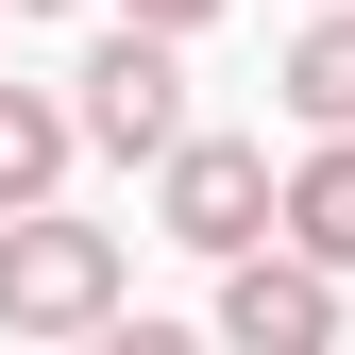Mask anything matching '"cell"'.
<instances>
[{
	"mask_svg": "<svg viewBox=\"0 0 355 355\" xmlns=\"http://www.w3.org/2000/svg\"><path fill=\"white\" fill-rule=\"evenodd\" d=\"M153 220H169L187 254H254V237H271V153H254V136H203V119H187V136L153 153Z\"/></svg>",
	"mask_w": 355,
	"mask_h": 355,
	"instance_id": "obj_3",
	"label": "cell"
},
{
	"mask_svg": "<svg viewBox=\"0 0 355 355\" xmlns=\"http://www.w3.org/2000/svg\"><path fill=\"white\" fill-rule=\"evenodd\" d=\"M0 17H85V0H0Z\"/></svg>",
	"mask_w": 355,
	"mask_h": 355,
	"instance_id": "obj_9",
	"label": "cell"
},
{
	"mask_svg": "<svg viewBox=\"0 0 355 355\" xmlns=\"http://www.w3.org/2000/svg\"><path fill=\"white\" fill-rule=\"evenodd\" d=\"M68 119H85V153L153 169L169 136H187V34H153V17L85 34V68H68Z\"/></svg>",
	"mask_w": 355,
	"mask_h": 355,
	"instance_id": "obj_2",
	"label": "cell"
},
{
	"mask_svg": "<svg viewBox=\"0 0 355 355\" xmlns=\"http://www.w3.org/2000/svg\"><path fill=\"white\" fill-rule=\"evenodd\" d=\"M119 17H153V34H203V17H220V0H119Z\"/></svg>",
	"mask_w": 355,
	"mask_h": 355,
	"instance_id": "obj_8",
	"label": "cell"
},
{
	"mask_svg": "<svg viewBox=\"0 0 355 355\" xmlns=\"http://www.w3.org/2000/svg\"><path fill=\"white\" fill-rule=\"evenodd\" d=\"M271 102L304 119V136H355V0H304V34H288V68H271Z\"/></svg>",
	"mask_w": 355,
	"mask_h": 355,
	"instance_id": "obj_6",
	"label": "cell"
},
{
	"mask_svg": "<svg viewBox=\"0 0 355 355\" xmlns=\"http://www.w3.org/2000/svg\"><path fill=\"white\" fill-rule=\"evenodd\" d=\"M119 304H136L119 220H68V203H17V220H0V338H102Z\"/></svg>",
	"mask_w": 355,
	"mask_h": 355,
	"instance_id": "obj_1",
	"label": "cell"
},
{
	"mask_svg": "<svg viewBox=\"0 0 355 355\" xmlns=\"http://www.w3.org/2000/svg\"><path fill=\"white\" fill-rule=\"evenodd\" d=\"M271 237L322 254V271H355V136H322L304 169H271Z\"/></svg>",
	"mask_w": 355,
	"mask_h": 355,
	"instance_id": "obj_7",
	"label": "cell"
},
{
	"mask_svg": "<svg viewBox=\"0 0 355 355\" xmlns=\"http://www.w3.org/2000/svg\"><path fill=\"white\" fill-rule=\"evenodd\" d=\"M338 322H355V304H338V271H322V254H288V237L220 254V338H237V355H322Z\"/></svg>",
	"mask_w": 355,
	"mask_h": 355,
	"instance_id": "obj_4",
	"label": "cell"
},
{
	"mask_svg": "<svg viewBox=\"0 0 355 355\" xmlns=\"http://www.w3.org/2000/svg\"><path fill=\"white\" fill-rule=\"evenodd\" d=\"M68 169H85L68 85H0V220H17V203H68Z\"/></svg>",
	"mask_w": 355,
	"mask_h": 355,
	"instance_id": "obj_5",
	"label": "cell"
}]
</instances>
